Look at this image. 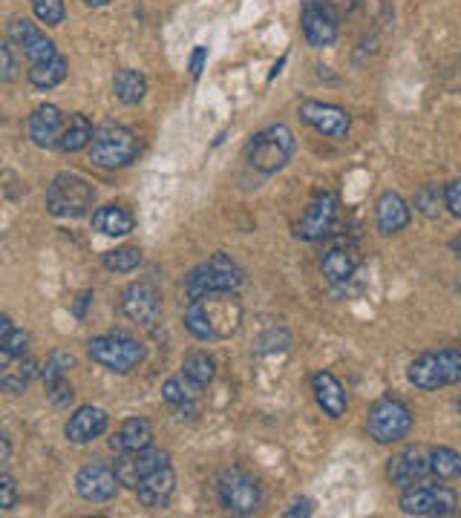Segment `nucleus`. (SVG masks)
Segmentation results:
<instances>
[{"instance_id":"473e14b6","label":"nucleus","mask_w":461,"mask_h":518,"mask_svg":"<svg viewBox=\"0 0 461 518\" xmlns=\"http://www.w3.org/2000/svg\"><path fill=\"white\" fill-rule=\"evenodd\" d=\"M139 265H142V248H136V245H124V248L104 254V268L116 271V274H130Z\"/></svg>"},{"instance_id":"dca6fc26","label":"nucleus","mask_w":461,"mask_h":518,"mask_svg":"<svg viewBox=\"0 0 461 518\" xmlns=\"http://www.w3.org/2000/svg\"><path fill=\"white\" fill-rule=\"evenodd\" d=\"M300 118L315 127L317 133L329 136V139H346L349 133V124L352 118L343 107H335V104H323V101H303L300 104Z\"/></svg>"},{"instance_id":"6ab92c4d","label":"nucleus","mask_w":461,"mask_h":518,"mask_svg":"<svg viewBox=\"0 0 461 518\" xmlns=\"http://www.w3.org/2000/svg\"><path fill=\"white\" fill-rule=\"evenodd\" d=\"M75 360L70 354L64 352H55L52 357L47 360V366H44V386H47V398L55 406H70L75 398L73 386H70V380H67V372L73 369Z\"/></svg>"},{"instance_id":"c756f323","label":"nucleus","mask_w":461,"mask_h":518,"mask_svg":"<svg viewBox=\"0 0 461 518\" xmlns=\"http://www.w3.org/2000/svg\"><path fill=\"white\" fill-rule=\"evenodd\" d=\"M64 78H67V61H64V55H55V58H49L44 64H32L29 67V84L35 90H52Z\"/></svg>"},{"instance_id":"a878e982","label":"nucleus","mask_w":461,"mask_h":518,"mask_svg":"<svg viewBox=\"0 0 461 518\" xmlns=\"http://www.w3.org/2000/svg\"><path fill=\"white\" fill-rule=\"evenodd\" d=\"M153 444V426L145 418H130L124 421L122 429L110 438V449L116 452H136Z\"/></svg>"},{"instance_id":"c9c22d12","label":"nucleus","mask_w":461,"mask_h":518,"mask_svg":"<svg viewBox=\"0 0 461 518\" xmlns=\"http://www.w3.org/2000/svg\"><path fill=\"white\" fill-rule=\"evenodd\" d=\"M32 377H35V366H32V363H24L18 372H9V375L0 377V389L9 392V395H21L26 386L32 383Z\"/></svg>"},{"instance_id":"1a4fd4ad","label":"nucleus","mask_w":461,"mask_h":518,"mask_svg":"<svg viewBox=\"0 0 461 518\" xmlns=\"http://www.w3.org/2000/svg\"><path fill=\"white\" fill-rule=\"evenodd\" d=\"M369 435L378 441V444H398L410 435L413 429V412L404 406L401 401H392L384 398L369 409Z\"/></svg>"},{"instance_id":"423d86ee","label":"nucleus","mask_w":461,"mask_h":518,"mask_svg":"<svg viewBox=\"0 0 461 518\" xmlns=\"http://www.w3.org/2000/svg\"><path fill=\"white\" fill-rule=\"evenodd\" d=\"M96 190L75 173H58L47 190V211L58 219H78L93 208Z\"/></svg>"},{"instance_id":"e433bc0d","label":"nucleus","mask_w":461,"mask_h":518,"mask_svg":"<svg viewBox=\"0 0 461 518\" xmlns=\"http://www.w3.org/2000/svg\"><path fill=\"white\" fill-rule=\"evenodd\" d=\"M438 205H441V190H438L436 185H424V188L418 190V196H415V208L424 213V216L436 219Z\"/></svg>"},{"instance_id":"4be33fe9","label":"nucleus","mask_w":461,"mask_h":518,"mask_svg":"<svg viewBox=\"0 0 461 518\" xmlns=\"http://www.w3.org/2000/svg\"><path fill=\"white\" fill-rule=\"evenodd\" d=\"M67 116L55 107V104H41L32 116H29V139L38 147H55L61 127H64Z\"/></svg>"},{"instance_id":"9d476101","label":"nucleus","mask_w":461,"mask_h":518,"mask_svg":"<svg viewBox=\"0 0 461 518\" xmlns=\"http://www.w3.org/2000/svg\"><path fill=\"white\" fill-rule=\"evenodd\" d=\"M459 498L444 484H427V487H407L401 495V510L407 516H453Z\"/></svg>"},{"instance_id":"6e6552de","label":"nucleus","mask_w":461,"mask_h":518,"mask_svg":"<svg viewBox=\"0 0 461 518\" xmlns=\"http://www.w3.org/2000/svg\"><path fill=\"white\" fill-rule=\"evenodd\" d=\"M219 504L234 516H254L263 504L260 481L245 470H228L217 481Z\"/></svg>"},{"instance_id":"cd10ccee","label":"nucleus","mask_w":461,"mask_h":518,"mask_svg":"<svg viewBox=\"0 0 461 518\" xmlns=\"http://www.w3.org/2000/svg\"><path fill=\"white\" fill-rule=\"evenodd\" d=\"M93 228L104 236H127L136 228V219L122 205H104L93 213Z\"/></svg>"},{"instance_id":"a211bd4d","label":"nucleus","mask_w":461,"mask_h":518,"mask_svg":"<svg viewBox=\"0 0 461 518\" xmlns=\"http://www.w3.org/2000/svg\"><path fill=\"white\" fill-rule=\"evenodd\" d=\"M300 24H303V38L309 41V47H332L338 38V18H332L317 0H306Z\"/></svg>"},{"instance_id":"a19ab883","label":"nucleus","mask_w":461,"mask_h":518,"mask_svg":"<svg viewBox=\"0 0 461 518\" xmlns=\"http://www.w3.org/2000/svg\"><path fill=\"white\" fill-rule=\"evenodd\" d=\"M15 78V55L6 44H0V81H12Z\"/></svg>"},{"instance_id":"a18cd8bd","label":"nucleus","mask_w":461,"mask_h":518,"mask_svg":"<svg viewBox=\"0 0 461 518\" xmlns=\"http://www.w3.org/2000/svg\"><path fill=\"white\" fill-rule=\"evenodd\" d=\"M93 300V291H81L78 300H75V317H84L87 314V303Z\"/></svg>"},{"instance_id":"49530a36","label":"nucleus","mask_w":461,"mask_h":518,"mask_svg":"<svg viewBox=\"0 0 461 518\" xmlns=\"http://www.w3.org/2000/svg\"><path fill=\"white\" fill-rule=\"evenodd\" d=\"M9 331H12V320L0 314V343L6 340V334H9Z\"/></svg>"},{"instance_id":"c85d7f7f","label":"nucleus","mask_w":461,"mask_h":518,"mask_svg":"<svg viewBox=\"0 0 461 518\" xmlns=\"http://www.w3.org/2000/svg\"><path fill=\"white\" fill-rule=\"evenodd\" d=\"M90 139H93V124H90V118L75 113V116H70L64 121L61 136H58L55 147H58L61 153H78V150H84V147L90 144Z\"/></svg>"},{"instance_id":"ea45409f","label":"nucleus","mask_w":461,"mask_h":518,"mask_svg":"<svg viewBox=\"0 0 461 518\" xmlns=\"http://www.w3.org/2000/svg\"><path fill=\"white\" fill-rule=\"evenodd\" d=\"M332 18H340V15H349L361 6V0H317Z\"/></svg>"},{"instance_id":"2eb2a0df","label":"nucleus","mask_w":461,"mask_h":518,"mask_svg":"<svg viewBox=\"0 0 461 518\" xmlns=\"http://www.w3.org/2000/svg\"><path fill=\"white\" fill-rule=\"evenodd\" d=\"M122 311L127 320L139 326H153L162 314V297L150 283H133L130 288H124Z\"/></svg>"},{"instance_id":"58836bf2","label":"nucleus","mask_w":461,"mask_h":518,"mask_svg":"<svg viewBox=\"0 0 461 518\" xmlns=\"http://www.w3.org/2000/svg\"><path fill=\"white\" fill-rule=\"evenodd\" d=\"M18 504V484L9 475H0V510H12Z\"/></svg>"},{"instance_id":"de8ad7c7","label":"nucleus","mask_w":461,"mask_h":518,"mask_svg":"<svg viewBox=\"0 0 461 518\" xmlns=\"http://www.w3.org/2000/svg\"><path fill=\"white\" fill-rule=\"evenodd\" d=\"M9 452H12V447H9V441H6V438L0 435V464H3L6 458H9Z\"/></svg>"},{"instance_id":"09e8293b","label":"nucleus","mask_w":461,"mask_h":518,"mask_svg":"<svg viewBox=\"0 0 461 518\" xmlns=\"http://www.w3.org/2000/svg\"><path fill=\"white\" fill-rule=\"evenodd\" d=\"M84 3H87V6H107V3H110V0H84Z\"/></svg>"},{"instance_id":"b1692460","label":"nucleus","mask_w":461,"mask_h":518,"mask_svg":"<svg viewBox=\"0 0 461 518\" xmlns=\"http://www.w3.org/2000/svg\"><path fill=\"white\" fill-rule=\"evenodd\" d=\"M358 251L352 248V245H335V248H329L323 259H320V271H323V277L329 280V283H349L352 280V274H355V268H358Z\"/></svg>"},{"instance_id":"39448f33","label":"nucleus","mask_w":461,"mask_h":518,"mask_svg":"<svg viewBox=\"0 0 461 518\" xmlns=\"http://www.w3.org/2000/svg\"><path fill=\"white\" fill-rule=\"evenodd\" d=\"M410 383L424 389V392H436L444 386H453L461 380V354L459 349H441V352H424L410 363Z\"/></svg>"},{"instance_id":"20e7f679","label":"nucleus","mask_w":461,"mask_h":518,"mask_svg":"<svg viewBox=\"0 0 461 518\" xmlns=\"http://www.w3.org/2000/svg\"><path fill=\"white\" fill-rule=\"evenodd\" d=\"M90 360L116 372V375H127L133 372L142 360H145V346L124 334V331H113V334H101V337H93L90 340Z\"/></svg>"},{"instance_id":"f3484780","label":"nucleus","mask_w":461,"mask_h":518,"mask_svg":"<svg viewBox=\"0 0 461 518\" xmlns=\"http://www.w3.org/2000/svg\"><path fill=\"white\" fill-rule=\"evenodd\" d=\"M9 41L24 49V55L29 58V67L32 64H44V61L58 55V49L47 38V32L38 24L26 21V18H18V21L9 24Z\"/></svg>"},{"instance_id":"c03bdc74","label":"nucleus","mask_w":461,"mask_h":518,"mask_svg":"<svg viewBox=\"0 0 461 518\" xmlns=\"http://www.w3.org/2000/svg\"><path fill=\"white\" fill-rule=\"evenodd\" d=\"M205 58H208V49L196 47L194 55H191V75H194V78H199V72H202V64H205Z\"/></svg>"},{"instance_id":"7c9ffc66","label":"nucleus","mask_w":461,"mask_h":518,"mask_svg":"<svg viewBox=\"0 0 461 518\" xmlns=\"http://www.w3.org/2000/svg\"><path fill=\"white\" fill-rule=\"evenodd\" d=\"M113 93L122 104H139L147 93L145 75L139 70H119L113 78Z\"/></svg>"},{"instance_id":"79ce46f5","label":"nucleus","mask_w":461,"mask_h":518,"mask_svg":"<svg viewBox=\"0 0 461 518\" xmlns=\"http://www.w3.org/2000/svg\"><path fill=\"white\" fill-rule=\"evenodd\" d=\"M444 199H447V211L461 216V182H450L444 190Z\"/></svg>"},{"instance_id":"4468645a","label":"nucleus","mask_w":461,"mask_h":518,"mask_svg":"<svg viewBox=\"0 0 461 518\" xmlns=\"http://www.w3.org/2000/svg\"><path fill=\"white\" fill-rule=\"evenodd\" d=\"M430 475V449L424 447H407L401 449L398 455H392L387 464L389 484L407 490L421 484Z\"/></svg>"},{"instance_id":"f03ea898","label":"nucleus","mask_w":461,"mask_h":518,"mask_svg":"<svg viewBox=\"0 0 461 518\" xmlns=\"http://www.w3.org/2000/svg\"><path fill=\"white\" fill-rule=\"evenodd\" d=\"M139 156V139L133 136V130H127L124 124L116 121H104L101 127L93 130L90 139V162L101 170H116L127 167Z\"/></svg>"},{"instance_id":"37998d69","label":"nucleus","mask_w":461,"mask_h":518,"mask_svg":"<svg viewBox=\"0 0 461 518\" xmlns=\"http://www.w3.org/2000/svg\"><path fill=\"white\" fill-rule=\"evenodd\" d=\"M286 516L294 518V516H312V501L309 498H303V501H294L292 507L286 510Z\"/></svg>"},{"instance_id":"0eeeda50","label":"nucleus","mask_w":461,"mask_h":518,"mask_svg":"<svg viewBox=\"0 0 461 518\" xmlns=\"http://www.w3.org/2000/svg\"><path fill=\"white\" fill-rule=\"evenodd\" d=\"M240 285H243V268L225 254H214L188 274L185 294H188V300H194V297L214 294V291H237Z\"/></svg>"},{"instance_id":"7ed1b4c3","label":"nucleus","mask_w":461,"mask_h":518,"mask_svg":"<svg viewBox=\"0 0 461 518\" xmlns=\"http://www.w3.org/2000/svg\"><path fill=\"white\" fill-rule=\"evenodd\" d=\"M294 153V136L286 124H271L257 133L245 147V162L260 173H277L289 165Z\"/></svg>"},{"instance_id":"9b49d317","label":"nucleus","mask_w":461,"mask_h":518,"mask_svg":"<svg viewBox=\"0 0 461 518\" xmlns=\"http://www.w3.org/2000/svg\"><path fill=\"white\" fill-rule=\"evenodd\" d=\"M168 464H170L168 452L145 447V449H136V452H119V455H116V461H113V472H116V478H119V484H122V487H130V490H133L145 475H150L153 470H159V467H168Z\"/></svg>"},{"instance_id":"2f4dec72","label":"nucleus","mask_w":461,"mask_h":518,"mask_svg":"<svg viewBox=\"0 0 461 518\" xmlns=\"http://www.w3.org/2000/svg\"><path fill=\"white\" fill-rule=\"evenodd\" d=\"M461 472V455L450 447L430 449V475L438 481H453Z\"/></svg>"},{"instance_id":"f257e3e1","label":"nucleus","mask_w":461,"mask_h":518,"mask_svg":"<svg viewBox=\"0 0 461 518\" xmlns=\"http://www.w3.org/2000/svg\"><path fill=\"white\" fill-rule=\"evenodd\" d=\"M243 323V303L237 291H214L202 294L188 303L185 311V329L196 340H228L240 331Z\"/></svg>"},{"instance_id":"5701e85b","label":"nucleus","mask_w":461,"mask_h":518,"mask_svg":"<svg viewBox=\"0 0 461 518\" xmlns=\"http://www.w3.org/2000/svg\"><path fill=\"white\" fill-rule=\"evenodd\" d=\"M312 392H315L317 406L329 415V418H340L349 406V398L340 386V380L332 372H317L312 377Z\"/></svg>"},{"instance_id":"412c9836","label":"nucleus","mask_w":461,"mask_h":518,"mask_svg":"<svg viewBox=\"0 0 461 518\" xmlns=\"http://www.w3.org/2000/svg\"><path fill=\"white\" fill-rule=\"evenodd\" d=\"M107 424H110V418H107L104 409L81 406L73 418L67 421V426H64V435H67L70 444H90V441H96L98 435L107 432Z\"/></svg>"},{"instance_id":"ddd939ff","label":"nucleus","mask_w":461,"mask_h":518,"mask_svg":"<svg viewBox=\"0 0 461 518\" xmlns=\"http://www.w3.org/2000/svg\"><path fill=\"white\" fill-rule=\"evenodd\" d=\"M75 490L84 501H93V504H101V501H110L116 490H119V478L110 464L93 458L90 464H84L78 475H75Z\"/></svg>"},{"instance_id":"f8f14e48","label":"nucleus","mask_w":461,"mask_h":518,"mask_svg":"<svg viewBox=\"0 0 461 518\" xmlns=\"http://www.w3.org/2000/svg\"><path fill=\"white\" fill-rule=\"evenodd\" d=\"M335 222H338V196L335 193H317L306 216L294 225V236L306 239V242H317V239L332 234Z\"/></svg>"},{"instance_id":"72a5a7b5","label":"nucleus","mask_w":461,"mask_h":518,"mask_svg":"<svg viewBox=\"0 0 461 518\" xmlns=\"http://www.w3.org/2000/svg\"><path fill=\"white\" fill-rule=\"evenodd\" d=\"M26 343H29V337H26L24 331H9L6 340L0 343V369H6L9 363L21 360L26 354Z\"/></svg>"},{"instance_id":"4c0bfd02","label":"nucleus","mask_w":461,"mask_h":518,"mask_svg":"<svg viewBox=\"0 0 461 518\" xmlns=\"http://www.w3.org/2000/svg\"><path fill=\"white\" fill-rule=\"evenodd\" d=\"M162 398H165L170 406H179V403L191 401V398H194V392H191L179 377H170L168 383L162 386Z\"/></svg>"},{"instance_id":"f704fd0d","label":"nucleus","mask_w":461,"mask_h":518,"mask_svg":"<svg viewBox=\"0 0 461 518\" xmlns=\"http://www.w3.org/2000/svg\"><path fill=\"white\" fill-rule=\"evenodd\" d=\"M32 9H35V18L41 24L58 26L64 24V0H32Z\"/></svg>"},{"instance_id":"393cba45","label":"nucleus","mask_w":461,"mask_h":518,"mask_svg":"<svg viewBox=\"0 0 461 518\" xmlns=\"http://www.w3.org/2000/svg\"><path fill=\"white\" fill-rule=\"evenodd\" d=\"M214 377H217V360H214L211 354L208 352L185 354V360H182V383H185L194 395L199 392V389H205Z\"/></svg>"},{"instance_id":"aec40b11","label":"nucleus","mask_w":461,"mask_h":518,"mask_svg":"<svg viewBox=\"0 0 461 518\" xmlns=\"http://www.w3.org/2000/svg\"><path fill=\"white\" fill-rule=\"evenodd\" d=\"M136 495H139V501L150 507V510H165L170 504V498H173V490H176V472L168 467H159V470H153L150 475H145L136 487Z\"/></svg>"},{"instance_id":"bb28decb","label":"nucleus","mask_w":461,"mask_h":518,"mask_svg":"<svg viewBox=\"0 0 461 518\" xmlns=\"http://www.w3.org/2000/svg\"><path fill=\"white\" fill-rule=\"evenodd\" d=\"M410 225V208L398 193H384L378 199V228L384 234H398Z\"/></svg>"}]
</instances>
